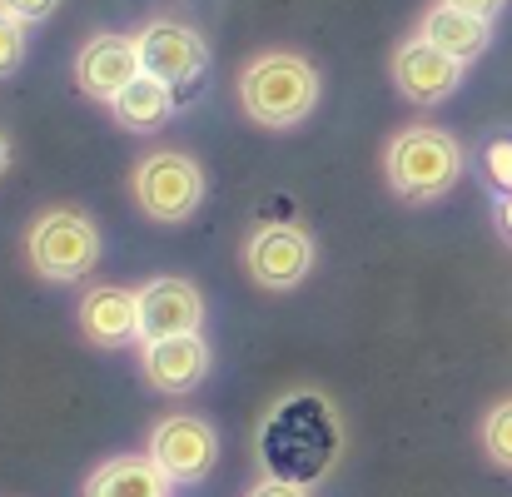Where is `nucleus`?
Returning a JSON list of instances; mask_svg holds the SVG:
<instances>
[{
  "label": "nucleus",
  "mask_w": 512,
  "mask_h": 497,
  "mask_svg": "<svg viewBox=\"0 0 512 497\" xmlns=\"http://www.w3.org/2000/svg\"><path fill=\"white\" fill-rule=\"evenodd\" d=\"M80 329L100 348H125L130 338H140V294L120 289V284H100L80 299Z\"/></svg>",
  "instance_id": "f8f14e48"
},
{
  "label": "nucleus",
  "mask_w": 512,
  "mask_h": 497,
  "mask_svg": "<svg viewBox=\"0 0 512 497\" xmlns=\"http://www.w3.org/2000/svg\"><path fill=\"white\" fill-rule=\"evenodd\" d=\"M418 35H423L428 45L448 50L453 60L473 65V60L493 45V20H478V15H468V10H458V5L438 0V5H428V10H423Z\"/></svg>",
  "instance_id": "ddd939ff"
},
{
  "label": "nucleus",
  "mask_w": 512,
  "mask_h": 497,
  "mask_svg": "<svg viewBox=\"0 0 512 497\" xmlns=\"http://www.w3.org/2000/svg\"><path fill=\"white\" fill-rule=\"evenodd\" d=\"M140 294V343H160V338H179V333L204 329V299L189 279H150Z\"/></svg>",
  "instance_id": "9d476101"
},
{
  "label": "nucleus",
  "mask_w": 512,
  "mask_h": 497,
  "mask_svg": "<svg viewBox=\"0 0 512 497\" xmlns=\"http://www.w3.org/2000/svg\"><path fill=\"white\" fill-rule=\"evenodd\" d=\"M483 174L498 194H512V140H493L483 150Z\"/></svg>",
  "instance_id": "a211bd4d"
},
{
  "label": "nucleus",
  "mask_w": 512,
  "mask_h": 497,
  "mask_svg": "<svg viewBox=\"0 0 512 497\" xmlns=\"http://www.w3.org/2000/svg\"><path fill=\"white\" fill-rule=\"evenodd\" d=\"M244 269H249V279L259 289H274V294L304 284L309 269H314L309 229H299V224H264V229H254L249 244H244Z\"/></svg>",
  "instance_id": "39448f33"
},
{
  "label": "nucleus",
  "mask_w": 512,
  "mask_h": 497,
  "mask_svg": "<svg viewBox=\"0 0 512 497\" xmlns=\"http://www.w3.org/2000/svg\"><path fill=\"white\" fill-rule=\"evenodd\" d=\"M25 259L50 284H75L100 264V229L80 209H45L25 234Z\"/></svg>",
  "instance_id": "7ed1b4c3"
},
{
  "label": "nucleus",
  "mask_w": 512,
  "mask_h": 497,
  "mask_svg": "<svg viewBox=\"0 0 512 497\" xmlns=\"http://www.w3.org/2000/svg\"><path fill=\"white\" fill-rule=\"evenodd\" d=\"M483 453H488L503 473H512V398L488 408V418H483Z\"/></svg>",
  "instance_id": "dca6fc26"
},
{
  "label": "nucleus",
  "mask_w": 512,
  "mask_h": 497,
  "mask_svg": "<svg viewBox=\"0 0 512 497\" xmlns=\"http://www.w3.org/2000/svg\"><path fill=\"white\" fill-rule=\"evenodd\" d=\"M244 115L264 130H289L319 105V70L294 50H264L239 75Z\"/></svg>",
  "instance_id": "f257e3e1"
},
{
  "label": "nucleus",
  "mask_w": 512,
  "mask_h": 497,
  "mask_svg": "<svg viewBox=\"0 0 512 497\" xmlns=\"http://www.w3.org/2000/svg\"><path fill=\"white\" fill-rule=\"evenodd\" d=\"M5 169H10V140L0 135V174H5Z\"/></svg>",
  "instance_id": "5701e85b"
},
{
  "label": "nucleus",
  "mask_w": 512,
  "mask_h": 497,
  "mask_svg": "<svg viewBox=\"0 0 512 497\" xmlns=\"http://www.w3.org/2000/svg\"><path fill=\"white\" fill-rule=\"evenodd\" d=\"M249 497H309L299 483H289V478H264V483H254Z\"/></svg>",
  "instance_id": "aec40b11"
},
{
  "label": "nucleus",
  "mask_w": 512,
  "mask_h": 497,
  "mask_svg": "<svg viewBox=\"0 0 512 497\" xmlns=\"http://www.w3.org/2000/svg\"><path fill=\"white\" fill-rule=\"evenodd\" d=\"M110 110H115V120H120L130 135H155V130L170 125V115H174V85L155 80V75H140Z\"/></svg>",
  "instance_id": "2eb2a0df"
},
{
  "label": "nucleus",
  "mask_w": 512,
  "mask_h": 497,
  "mask_svg": "<svg viewBox=\"0 0 512 497\" xmlns=\"http://www.w3.org/2000/svg\"><path fill=\"white\" fill-rule=\"evenodd\" d=\"M140 75L145 65H140L135 35H90L75 55V85L100 105H115Z\"/></svg>",
  "instance_id": "0eeeda50"
},
{
  "label": "nucleus",
  "mask_w": 512,
  "mask_h": 497,
  "mask_svg": "<svg viewBox=\"0 0 512 497\" xmlns=\"http://www.w3.org/2000/svg\"><path fill=\"white\" fill-rule=\"evenodd\" d=\"M214 453H219V438L204 418L194 413H174V418H160L155 433H150V458L155 468L170 478L174 488L179 483H199L209 468H214Z\"/></svg>",
  "instance_id": "423d86ee"
},
{
  "label": "nucleus",
  "mask_w": 512,
  "mask_h": 497,
  "mask_svg": "<svg viewBox=\"0 0 512 497\" xmlns=\"http://www.w3.org/2000/svg\"><path fill=\"white\" fill-rule=\"evenodd\" d=\"M448 5H458V10H468V15H478V20H498V15L508 10V0H448Z\"/></svg>",
  "instance_id": "412c9836"
},
{
  "label": "nucleus",
  "mask_w": 512,
  "mask_h": 497,
  "mask_svg": "<svg viewBox=\"0 0 512 497\" xmlns=\"http://www.w3.org/2000/svg\"><path fill=\"white\" fill-rule=\"evenodd\" d=\"M60 0H0V10H10V15H20L25 25H35V20H50V10H55Z\"/></svg>",
  "instance_id": "6ab92c4d"
},
{
  "label": "nucleus",
  "mask_w": 512,
  "mask_h": 497,
  "mask_svg": "<svg viewBox=\"0 0 512 497\" xmlns=\"http://www.w3.org/2000/svg\"><path fill=\"white\" fill-rule=\"evenodd\" d=\"M130 189H135V204L155 224H184L204 204V169H199V160H189L179 150H155L135 165Z\"/></svg>",
  "instance_id": "20e7f679"
},
{
  "label": "nucleus",
  "mask_w": 512,
  "mask_h": 497,
  "mask_svg": "<svg viewBox=\"0 0 512 497\" xmlns=\"http://www.w3.org/2000/svg\"><path fill=\"white\" fill-rule=\"evenodd\" d=\"M25 50H30V35H25V20L0 10V80L15 75L25 65Z\"/></svg>",
  "instance_id": "f3484780"
},
{
  "label": "nucleus",
  "mask_w": 512,
  "mask_h": 497,
  "mask_svg": "<svg viewBox=\"0 0 512 497\" xmlns=\"http://www.w3.org/2000/svg\"><path fill=\"white\" fill-rule=\"evenodd\" d=\"M383 174H388V189L408 204L443 199L463 179V145L438 125H408L388 140Z\"/></svg>",
  "instance_id": "f03ea898"
},
{
  "label": "nucleus",
  "mask_w": 512,
  "mask_h": 497,
  "mask_svg": "<svg viewBox=\"0 0 512 497\" xmlns=\"http://www.w3.org/2000/svg\"><path fill=\"white\" fill-rule=\"evenodd\" d=\"M140 368L150 378V388L160 393H194L209 378V338L204 333H179L140 348Z\"/></svg>",
  "instance_id": "9b49d317"
},
{
  "label": "nucleus",
  "mask_w": 512,
  "mask_h": 497,
  "mask_svg": "<svg viewBox=\"0 0 512 497\" xmlns=\"http://www.w3.org/2000/svg\"><path fill=\"white\" fill-rule=\"evenodd\" d=\"M170 478L155 468V458L145 453H125V458H110L90 473L85 497H170Z\"/></svg>",
  "instance_id": "4468645a"
},
{
  "label": "nucleus",
  "mask_w": 512,
  "mask_h": 497,
  "mask_svg": "<svg viewBox=\"0 0 512 497\" xmlns=\"http://www.w3.org/2000/svg\"><path fill=\"white\" fill-rule=\"evenodd\" d=\"M498 224H503V234L512 239V194H503V199H498Z\"/></svg>",
  "instance_id": "4be33fe9"
},
{
  "label": "nucleus",
  "mask_w": 512,
  "mask_h": 497,
  "mask_svg": "<svg viewBox=\"0 0 512 497\" xmlns=\"http://www.w3.org/2000/svg\"><path fill=\"white\" fill-rule=\"evenodd\" d=\"M135 50H140L145 75H155L165 85H189L209 65V45L189 25H179V20H150V25H140L135 30Z\"/></svg>",
  "instance_id": "6e6552de"
},
{
  "label": "nucleus",
  "mask_w": 512,
  "mask_h": 497,
  "mask_svg": "<svg viewBox=\"0 0 512 497\" xmlns=\"http://www.w3.org/2000/svg\"><path fill=\"white\" fill-rule=\"evenodd\" d=\"M463 60H453L448 50H438V45H428L423 35H413V40H403L398 50H393V85H398V95L403 100H413V105H438V100H448L458 85H463Z\"/></svg>",
  "instance_id": "1a4fd4ad"
}]
</instances>
